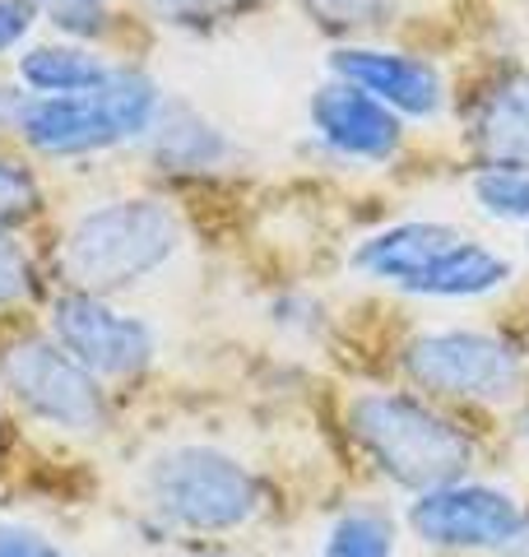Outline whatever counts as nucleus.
<instances>
[{"label":"nucleus","mask_w":529,"mask_h":557,"mask_svg":"<svg viewBox=\"0 0 529 557\" xmlns=\"http://www.w3.org/2000/svg\"><path fill=\"white\" fill-rule=\"evenodd\" d=\"M0 557H65V553L24 525H0Z\"/></svg>","instance_id":"obj_22"},{"label":"nucleus","mask_w":529,"mask_h":557,"mask_svg":"<svg viewBox=\"0 0 529 557\" xmlns=\"http://www.w3.org/2000/svg\"><path fill=\"white\" fill-rule=\"evenodd\" d=\"M353 437L381 465L385 479L414 493L460 483L473 465V442L465 432L404 395H362L353 405Z\"/></svg>","instance_id":"obj_1"},{"label":"nucleus","mask_w":529,"mask_h":557,"mask_svg":"<svg viewBox=\"0 0 529 557\" xmlns=\"http://www.w3.org/2000/svg\"><path fill=\"white\" fill-rule=\"evenodd\" d=\"M525 437H529V418H525Z\"/></svg>","instance_id":"obj_26"},{"label":"nucleus","mask_w":529,"mask_h":557,"mask_svg":"<svg viewBox=\"0 0 529 557\" xmlns=\"http://www.w3.org/2000/svg\"><path fill=\"white\" fill-rule=\"evenodd\" d=\"M414 530L436 548H506L525 516L516 497L483 483H446L414 502Z\"/></svg>","instance_id":"obj_8"},{"label":"nucleus","mask_w":529,"mask_h":557,"mask_svg":"<svg viewBox=\"0 0 529 557\" xmlns=\"http://www.w3.org/2000/svg\"><path fill=\"white\" fill-rule=\"evenodd\" d=\"M395 553V525L381 511H348L330 530L321 557H391Z\"/></svg>","instance_id":"obj_16"},{"label":"nucleus","mask_w":529,"mask_h":557,"mask_svg":"<svg viewBox=\"0 0 529 557\" xmlns=\"http://www.w3.org/2000/svg\"><path fill=\"white\" fill-rule=\"evenodd\" d=\"M460 233L446 228V223H395L377 237H367L358 251H353V270L381 278V284H395L404 293H418L428 284V274L446 260L451 247H460Z\"/></svg>","instance_id":"obj_11"},{"label":"nucleus","mask_w":529,"mask_h":557,"mask_svg":"<svg viewBox=\"0 0 529 557\" xmlns=\"http://www.w3.org/2000/svg\"><path fill=\"white\" fill-rule=\"evenodd\" d=\"M473 200L492 219H529V168H483L473 177Z\"/></svg>","instance_id":"obj_17"},{"label":"nucleus","mask_w":529,"mask_h":557,"mask_svg":"<svg viewBox=\"0 0 529 557\" xmlns=\"http://www.w3.org/2000/svg\"><path fill=\"white\" fill-rule=\"evenodd\" d=\"M311 126L321 131L325 145L348 153V159L381 163L399 149V116L348 79H334V84H321V89H316Z\"/></svg>","instance_id":"obj_9"},{"label":"nucleus","mask_w":529,"mask_h":557,"mask_svg":"<svg viewBox=\"0 0 529 557\" xmlns=\"http://www.w3.org/2000/svg\"><path fill=\"white\" fill-rule=\"evenodd\" d=\"M51 330L57 344L65 348L75 362H84L94 376H131L149 362L153 354V335L145 321L112 311L98 293H65L51 311Z\"/></svg>","instance_id":"obj_7"},{"label":"nucleus","mask_w":529,"mask_h":557,"mask_svg":"<svg viewBox=\"0 0 529 557\" xmlns=\"http://www.w3.org/2000/svg\"><path fill=\"white\" fill-rule=\"evenodd\" d=\"M108 75L112 70L102 65L94 51L70 47V42H47V47H33L20 57V79L28 84V89H38V98L98 89Z\"/></svg>","instance_id":"obj_13"},{"label":"nucleus","mask_w":529,"mask_h":557,"mask_svg":"<svg viewBox=\"0 0 529 557\" xmlns=\"http://www.w3.org/2000/svg\"><path fill=\"white\" fill-rule=\"evenodd\" d=\"M38 5L61 33L88 38V33L102 28V10H108V0H38Z\"/></svg>","instance_id":"obj_18"},{"label":"nucleus","mask_w":529,"mask_h":557,"mask_svg":"<svg viewBox=\"0 0 529 557\" xmlns=\"http://www.w3.org/2000/svg\"><path fill=\"white\" fill-rule=\"evenodd\" d=\"M334 75L358 84L391 112L404 116H436L441 112V75L404 51H377V47H344L334 51Z\"/></svg>","instance_id":"obj_10"},{"label":"nucleus","mask_w":529,"mask_h":557,"mask_svg":"<svg viewBox=\"0 0 529 557\" xmlns=\"http://www.w3.org/2000/svg\"><path fill=\"white\" fill-rule=\"evenodd\" d=\"M307 10L316 14V24L330 28H353V24H381L385 0H307Z\"/></svg>","instance_id":"obj_21"},{"label":"nucleus","mask_w":529,"mask_h":557,"mask_svg":"<svg viewBox=\"0 0 529 557\" xmlns=\"http://www.w3.org/2000/svg\"><path fill=\"white\" fill-rule=\"evenodd\" d=\"M145 487H149V502L172 520V525H186V530H200V534L237 530L260 507L256 479L246 474L233 456H223L214 446L163 450V456L149 465Z\"/></svg>","instance_id":"obj_4"},{"label":"nucleus","mask_w":529,"mask_h":557,"mask_svg":"<svg viewBox=\"0 0 529 557\" xmlns=\"http://www.w3.org/2000/svg\"><path fill=\"white\" fill-rule=\"evenodd\" d=\"M28 288H33V270L24 247L0 233V307H14L20 298H28Z\"/></svg>","instance_id":"obj_19"},{"label":"nucleus","mask_w":529,"mask_h":557,"mask_svg":"<svg viewBox=\"0 0 529 557\" xmlns=\"http://www.w3.org/2000/svg\"><path fill=\"white\" fill-rule=\"evenodd\" d=\"M153 135H158V159L168 168H209L223 159V135L190 112H172Z\"/></svg>","instance_id":"obj_15"},{"label":"nucleus","mask_w":529,"mask_h":557,"mask_svg":"<svg viewBox=\"0 0 529 557\" xmlns=\"http://www.w3.org/2000/svg\"><path fill=\"white\" fill-rule=\"evenodd\" d=\"M5 386L14 391V399H20L33 418H42L51 428L102 432V423H108V405H102L98 376L51 339H20L10 348L5 354Z\"/></svg>","instance_id":"obj_5"},{"label":"nucleus","mask_w":529,"mask_h":557,"mask_svg":"<svg viewBox=\"0 0 529 557\" xmlns=\"http://www.w3.org/2000/svg\"><path fill=\"white\" fill-rule=\"evenodd\" d=\"M33 205H38V186H33V177L14 163H0V228L33 214Z\"/></svg>","instance_id":"obj_20"},{"label":"nucleus","mask_w":529,"mask_h":557,"mask_svg":"<svg viewBox=\"0 0 529 557\" xmlns=\"http://www.w3.org/2000/svg\"><path fill=\"white\" fill-rule=\"evenodd\" d=\"M219 5L223 0H149V10L168 24H196V20H205V14H214Z\"/></svg>","instance_id":"obj_23"},{"label":"nucleus","mask_w":529,"mask_h":557,"mask_svg":"<svg viewBox=\"0 0 529 557\" xmlns=\"http://www.w3.org/2000/svg\"><path fill=\"white\" fill-rule=\"evenodd\" d=\"M28 5L24 0H0V51H10L28 33Z\"/></svg>","instance_id":"obj_24"},{"label":"nucleus","mask_w":529,"mask_h":557,"mask_svg":"<svg viewBox=\"0 0 529 557\" xmlns=\"http://www.w3.org/2000/svg\"><path fill=\"white\" fill-rule=\"evenodd\" d=\"M502 557H529V525L516 530V539H510V544L502 548Z\"/></svg>","instance_id":"obj_25"},{"label":"nucleus","mask_w":529,"mask_h":557,"mask_svg":"<svg viewBox=\"0 0 529 557\" xmlns=\"http://www.w3.org/2000/svg\"><path fill=\"white\" fill-rule=\"evenodd\" d=\"M506 278H510V260L479 247V242H460V247H451L446 260L428 274L418 298H483V293L502 288Z\"/></svg>","instance_id":"obj_14"},{"label":"nucleus","mask_w":529,"mask_h":557,"mask_svg":"<svg viewBox=\"0 0 529 557\" xmlns=\"http://www.w3.org/2000/svg\"><path fill=\"white\" fill-rule=\"evenodd\" d=\"M182 247V223L163 200H116L75 223L65 242V270L84 293H121L153 274Z\"/></svg>","instance_id":"obj_2"},{"label":"nucleus","mask_w":529,"mask_h":557,"mask_svg":"<svg viewBox=\"0 0 529 557\" xmlns=\"http://www.w3.org/2000/svg\"><path fill=\"white\" fill-rule=\"evenodd\" d=\"M404 368L422 391L455 399H502L520 386L516 348L479 335V330H446V335L414 339L404 354Z\"/></svg>","instance_id":"obj_6"},{"label":"nucleus","mask_w":529,"mask_h":557,"mask_svg":"<svg viewBox=\"0 0 529 557\" xmlns=\"http://www.w3.org/2000/svg\"><path fill=\"white\" fill-rule=\"evenodd\" d=\"M473 139L492 168H529V75L506 79L483 102Z\"/></svg>","instance_id":"obj_12"},{"label":"nucleus","mask_w":529,"mask_h":557,"mask_svg":"<svg viewBox=\"0 0 529 557\" xmlns=\"http://www.w3.org/2000/svg\"><path fill=\"white\" fill-rule=\"evenodd\" d=\"M158 89L139 70H112L98 89L57 94V98H28L20 116V135L38 153L70 159V153L112 149L131 135L153 131Z\"/></svg>","instance_id":"obj_3"}]
</instances>
